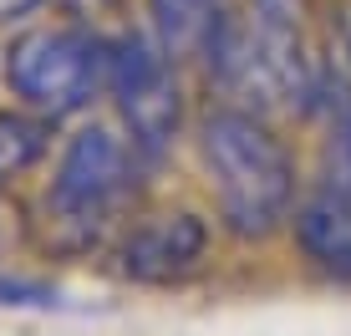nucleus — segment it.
<instances>
[{"label": "nucleus", "mask_w": 351, "mask_h": 336, "mask_svg": "<svg viewBox=\"0 0 351 336\" xmlns=\"http://www.w3.org/2000/svg\"><path fill=\"white\" fill-rule=\"evenodd\" d=\"M199 158L219 224L234 239H270L295 214V158L260 112L219 102L199 117Z\"/></svg>", "instance_id": "1"}, {"label": "nucleus", "mask_w": 351, "mask_h": 336, "mask_svg": "<svg viewBox=\"0 0 351 336\" xmlns=\"http://www.w3.org/2000/svg\"><path fill=\"white\" fill-rule=\"evenodd\" d=\"M143 153L112 128H82L66 138L56 173L41 194V224L56 250H92L117 230L138 199Z\"/></svg>", "instance_id": "2"}, {"label": "nucleus", "mask_w": 351, "mask_h": 336, "mask_svg": "<svg viewBox=\"0 0 351 336\" xmlns=\"http://www.w3.org/2000/svg\"><path fill=\"white\" fill-rule=\"evenodd\" d=\"M214 87L224 92L234 107L250 112H285V107H311L321 102V67L306 56L295 21L265 16L250 5V16H229L214 46L204 51Z\"/></svg>", "instance_id": "3"}, {"label": "nucleus", "mask_w": 351, "mask_h": 336, "mask_svg": "<svg viewBox=\"0 0 351 336\" xmlns=\"http://www.w3.org/2000/svg\"><path fill=\"white\" fill-rule=\"evenodd\" d=\"M107 71H112V41L77 21L36 26L16 36L0 56V77H5L10 97L51 123L92 107L107 92Z\"/></svg>", "instance_id": "4"}, {"label": "nucleus", "mask_w": 351, "mask_h": 336, "mask_svg": "<svg viewBox=\"0 0 351 336\" xmlns=\"http://www.w3.org/2000/svg\"><path fill=\"white\" fill-rule=\"evenodd\" d=\"M107 92L117 102V123L128 143L143 153V163H158L184 133V82L178 62L153 36H117Z\"/></svg>", "instance_id": "5"}, {"label": "nucleus", "mask_w": 351, "mask_h": 336, "mask_svg": "<svg viewBox=\"0 0 351 336\" xmlns=\"http://www.w3.org/2000/svg\"><path fill=\"white\" fill-rule=\"evenodd\" d=\"M209 255V224L193 209H168L128 224L117 235V275L138 285H173L189 280Z\"/></svg>", "instance_id": "6"}, {"label": "nucleus", "mask_w": 351, "mask_h": 336, "mask_svg": "<svg viewBox=\"0 0 351 336\" xmlns=\"http://www.w3.org/2000/svg\"><path fill=\"white\" fill-rule=\"evenodd\" d=\"M295 245L321 275L351 285V189L316 184L295 204Z\"/></svg>", "instance_id": "7"}, {"label": "nucleus", "mask_w": 351, "mask_h": 336, "mask_svg": "<svg viewBox=\"0 0 351 336\" xmlns=\"http://www.w3.org/2000/svg\"><path fill=\"white\" fill-rule=\"evenodd\" d=\"M229 16H234L229 0H148L153 41L173 62H204V51L214 46V36Z\"/></svg>", "instance_id": "8"}, {"label": "nucleus", "mask_w": 351, "mask_h": 336, "mask_svg": "<svg viewBox=\"0 0 351 336\" xmlns=\"http://www.w3.org/2000/svg\"><path fill=\"white\" fill-rule=\"evenodd\" d=\"M51 148V117L41 112H0V189L26 178Z\"/></svg>", "instance_id": "9"}, {"label": "nucleus", "mask_w": 351, "mask_h": 336, "mask_svg": "<svg viewBox=\"0 0 351 336\" xmlns=\"http://www.w3.org/2000/svg\"><path fill=\"white\" fill-rule=\"evenodd\" d=\"M321 107H326V143H321V178L316 184L351 189V87L326 77Z\"/></svg>", "instance_id": "10"}, {"label": "nucleus", "mask_w": 351, "mask_h": 336, "mask_svg": "<svg viewBox=\"0 0 351 336\" xmlns=\"http://www.w3.org/2000/svg\"><path fill=\"white\" fill-rule=\"evenodd\" d=\"M0 306H10V311H56L62 306V291H56L51 280H31V275L0 270Z\"/></svg>", "instance_id": "11"}, {"label": "nucleus", "mask_w": 351, "mask_h": 336, "mask_svg": "<svg viewBox=\"0 0 351 336\" xmlns=\"http://www.w3.org/2000/svg\"><path fill=\"white\" fill-rule=\"evenodd\" d=\"M255 10L265 16H280V21H300V10H306V0H250Z\"/></svg>", "instance_id": "12"}, {"label": "nucleus", "mask_w": 351, "mask_h": 336, "mask_svg": "<svg viewBox=\"0 0 351 336\" xmlns=\"http://www.w3.org/2000/svg\"><path fill=\"white\" fill-rule=\"evenodd\" d=\"M46 0H0V26H10V21H26L31 10H41Z\"/></svg>", "instance_id": "13"}, {"label": "nucleus", "mask_w": 351, "mask_h": 336, "mask_svg": "<svg viewBox=\"0 0 351 336\" xmlns=\"http://www.w3.org/2000/svg\"><path fill=\"white\" fill-rule=\"evenodd\" d=\"M336 36H341V56L351 67V0H341V10H336Z\"/></svg>", "instance_id": "14"}]
</instances>
